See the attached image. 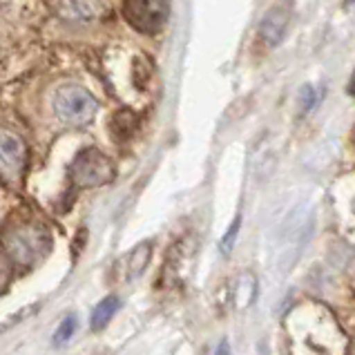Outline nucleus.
I'll use <instances>...</instances> for the list:
<instances>
[{"instance_id":"4","label":"nucleus","mask_w":355,"mask_h":355,"mask_svg":"<svg viewBox=\"0 0 355 355\" xmlns=\"http://www.w3.org/2000/svg\"><path fill=\"white\" fill-rule=\"evenodd\" d=\"M114 179V164L96 148H85L69 164V181L76 188H98Z\"/></svg>"},{"instance_id":"2","label":"nucleus","mask_w":355,"mask_h":355,"mask_svg":"<svg viewBox=\"0 0 355 355\" xmlns=\"http://www.w3.org/2000/svg\"><path fill=\"white\" fill-rule=\"evenodd\" d=\"M3 252L14 266L32 268L43 261L52 250V235L47 226L29 215H12L0 228Z\"/></svg>"},{"instance_id":"9","label":"nucleus","mask_w":355,"mask_h":355,"mask_svg":"<svg viewBox=\"0 0 355 355\" xmlns=\"http://www.w3.org/2000/svg\"><path fill=\"white\" fill-rule=\"evenodd\" d=\"M150 255H152V246L150 243H139V246L130 252V255L125 257V279L132 282L137 279L141 272L146 270L148 261H150Z\"/></svg>"},{"instance_id":"13","label":"nucleus","mask_w":355,"mask_h":355,"mask_svg":"<svg viewBox=\"0 0 355 355\" xmlns=\"http://www.w3.org/2000/svg\"><path fill=\"white\" fill-rule=\"evenodd\" d=\"M239 226H241V217H237L235 221H232L230 228H228V232L224 235V239L219 241V250H221V255H230L232 246H235V239H237Z\"/></svg>"},{"instance_id":"1","label":"nucleus","mask_w":355,"mask_h":355,"mask_svg":"<svg viewBox=\"0 0 355 355\" xmlns=\"http://www.w3.org/2000/svg\"><path fill=\"white\" fill-rule=\"evenodd\" d=\"M293 355H349L347 333L338 318L318 302H304L293 309L286 320Z\"/></svg>"},{"instance_id":"11","label":"nucleus","mask_w":355,"mask_h":355,"mask_svg":"<svg viewBox=\"0 0 355 355\" xmlns=\"http://www.w3.org/2000/svg\"><path fill=\"white\" fill-rule=\"evenodd\" d=\"M137 125H139V119L132 114V112H128V110H123V112H119L116 116H114V121H112V128L116 130V135L119 137H123V139H128L132 132L137 130Z\"/></svg>"},{"instance_id":"12","label":"nucleus","mask_w":355,"mask_h":355,"mask_svg":"<svg viewBox=\"0 0 355 355\" xmlns=\"http://www.w3.org/2000/svg\"><path fill=\"white\" fill-rule=\"evenodd\" d=\"M12 279H14V263H12V259H9L3 250H0V295L7 293Z\"/></svg>"},{"instance_id":"8","label":"nucleus","mask_w":355,"mask_h":355,"mask_svg":"<svg viewBox=\"0 0 355 355\" xmlns=\"http://www.w3.org/2000/svg\"><path fill=\"white\" fill-rule=\"evenodd\" d=\"M119 309H121V300L116 297V295H107V297H103L101 300L96 306H94V311H92V315H89V329H92L94 333H98V331H103L110 322L114 320V315L119 313Z\"/></svg>"},{"instance_id":"10","label":"nucleus","mask_w":355,"mask_h":355,"mask_svg":"<svg viewBox=\"0 0 355 355\" xmlns=\"http://www.w3.org/2000/svg\"><path fill=\"white\" fill-rule=\"evenodd\" d=\"M76 329H78V318L76 315H65L63 322L58 324L56 333H54V344H56V347H63V344H67L69 340H72Z\"/></svg>"},{"instance_id":"15","label":"nucleus","mask_w":355,"mask_h":355,"mask_svg":"<svg viewBox=\"0 0 355 355\" xmlns=\"http://www.w3.org/2000/svg\"><path fill=\"white\" fill-rule=\"evenodd\" d=\"M215 355H232V353H230V344H228V340H221V342H219V347H217Z\"/></svg>"},{"instance_id":"5","label":"nucleus","mask_w":355,"mask_h":355,"mask_svg":"<svg viewBox=\"0 0 355 355\" xmlns=\"http://www.w3.org/2000/svg\"><path fill=\"white\" fill-rule=\"evenodd\" d=\"M125 20L141 34H157L168 20V0H125Z\"/></svg>"},{"instance_id":"3","label":"nucleus","mask_w":355,"mask_h":355,"mask_svg":"<svg viewBox=\"0 0 355 355\" xmlns=\"http://www.w3.org/2000/svg\"><path fill=\"white\" fill-rule=\"evenodd\" d=\"M54 112L60 123L83 128L92 123V119L98 112V103L92 92H87L83 85L78 83H65L54 92Z\"/></svg>"},{"instance_id":"14","label":"nucleus","mask_w":355,"mask_h":355,"mask_svg":"<svg viewBox=\"0 0 355 355\" xmlns=\"http://www.w3.org/2000/svg\"><path fill=\"white\" fill-rule=\"evenodd\" d=\"M315 101H318V96H315V89H313L311 85L302 87V94H300V105H302L304 112H309V110H313V105H315Z\"/></svg>"},{"instance_id":"7","label":"nucleus","mask_w":355,"mask_h":355,"mask_svg":"<svg viewBox=\"0 0 355 355\" xmlns=\"http://www.w3.org/2000/svg\"><path fill=\"white\" fill-rule=\"evenodd\" d=\"M288 29V14L286 9L282 7H272L268 9V14L261 18L259 23V38L266 43L268 47H275L277 43H282L284 34Z\"/></svg>"},{"instance_id":"6","label":"nucleus","mask_w":355,"mask_h":355,"mask_svg":"<svg viewBox=\"0 0 355 355\" xmlns=\"http://www.w3.org/2000/svg\"><path fill=\"white\" fill-rule=\"evenodd\" d=\"M27 161L25 141L16 132L0 128V177L9 184H16L23 177Z\"/></svg>"}]
</instances>
